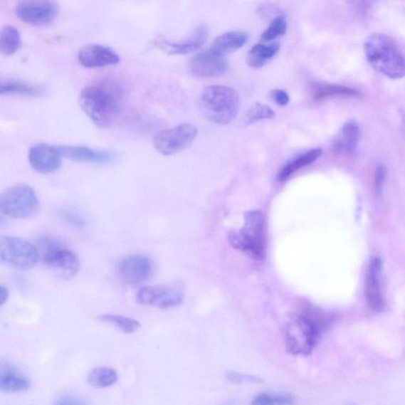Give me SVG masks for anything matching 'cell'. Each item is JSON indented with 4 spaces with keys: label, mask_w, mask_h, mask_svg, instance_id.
<instances>
[{
    "label": "cell",
    "mask_w": 405,
    "mask_h": 405,
    "mask_svg": "<svg viewBox=\"0 0 405 405\" xmlns=\"http://www.w3.org/2000/svg\"><path fill=\"white\" fill-rule=\"evenodd\" d=\"M39 207L36 191L27 184H17L6 189L0 196V211L11 219L31 218L36 214Z\"/></svg>",
    "instance_id": "obj_6"
},
{
    "label": "cell",
    "mask_w": 405,
    "mask_h": 405,
    "mask_svg": "<svg viewBox=\"0 0 405 405\" xmlns=\"http://www.w3.org/2000/svg\"><path fill=\"white\" fill-rule=\"evenodd\" d=\"M367 60L373 68L390 79L405 76V58L394 39L386 34L374 33L364 44Z\"/></svg>",
    "instance_id": "obj_3"
},
{
    "label": "cell",
    "mask_w": 405,
    "mask_h": 405,
    "mask_svg": "<svg viewBox=\"0 0 405 405\" xmlns=\"http://www.w3.org/2000/svg\"><path fill=\"white\" fill-rule=\"evenodd\" d=\"M123 98L122 88L115 81L107 80L83 88L79 102L92 122L100 127H107L117 119Z\"/></svg>",
    "instance_id": "obj_2"
},
{
    "label": "cell",
    "mask_w": 405,
    "mask_h": 405,
    "mask_svg": "<svg viewBox=\"0 0 405 405\" xmlns=\"http://www.w3.org/2000/svg\"><path fill=\"white\" fill-rule=\"evenodd\" d=\"M21 35L16 27L4 26L0 34V49L5 56L15 53L21 46Z\"/></svg>",
    "instance_id": "obj_27"
},
{
    "label": "cell",
    "mask_w": 405,
    "mask_h": 405,
    "mask_svg": "<svg viewBox=\"0 0 405 405\" xmlns=\"http://www.w3.org/2000/svg\"><path fill=\"white\" fill-rule=\"evenodd\" d=\"M383 264L381 258L374 257L369 263L365 278L367 303L372 310L382 312L386 308L382 286Z\"/></svg>",
    "instance_id": "obj_13"
},
{
    "label": "cell",
    "mask_w": 405,
    "mask_h": 405,
    "mask_svg": "<svg viewBox=\"0 0 405 405\" xmlns=\"http://www.w3.org/2000/svg\"><path fill=\"white\" fill-rule=\"evenodd\" d=\"M330 312L305 305L291 315L284 327V343L289 353L310 354L319 343L323 333L333 322Z\"/></svg>",
    "instance_id": "obj_1"
},
{
    "label": "cell",
    "mask_w": 405,
    "mask_h": 405,
    "mask_svg": "<svg viewBox=\"0 0 405 405\" xmlns=\"http://www.w3.org/2000/svg\"><path fill=\"white\" fill-rule=\"evenodd\" d=\"M226 378L233 384H258L262 382L259 377L252 374L239 373L234 371L227 372Z\"/></svg>",
    "instance_id": "obj_32"
},
{
    "label": "cell",
    "mask_w": 405,
    "mask_h": 405,
    "mask_svg": "<svg viewBox=\"0 0 405 405\" xmlns=\"http://www.w3.org/2000/svg\"><path fill=\"white\" fill-rule=\"evenodd\" d=\"M401 130L405 138V112H401Z\"/></svg>",
    "instance_id": "obj_38"
},
{
    "label": "cell",
    "mask_w": 405,
    "mask_h": 405,
    "mask_svg": "<svg viewBox=\"0 0 405 405\" xmlns=\"http://www.w3.org/2000/svg\"><path fill=\"white\" fill-rule=\"evenodd\" d=\"M310 94L316 102L325 100L334 97H357L359 92L354 88L342 86V85L315 83L310 88Z\"/></svg>",
    "instance_id": "obj_23"
},
{
    "label": "cell",
    "mask_w": 405,
    "mask_h": 405,
    "mask_svg": "<svg viewBox=\"0 0 405 405\" xmlns=\"http://www.w3.org/2000/svg\"><path fill=\"white\" fill-rule=\"evenodd\" d=\"M38 258V248L30 241L12 236L0 238V261L5 264L27 269L36 265Z\"/></svg>",
    "instance_id": "obj_7"
},
{
    "label": "cell",
    "mask_w": 405,
    "mask_h": 405,
    "mask_svg": "<svg viewBox=\"0 0 405 405\" xmlns=\"http://www.w3.org/2000/svg\"><path fill=\"white\" fill-rule=\"evenodd\" d=\"M223 405H231V404H223Z\"/></svg>",
    "instance_id": "obj_39"
},
{
    "label": "cell",
    "mask_w": 405,
    "mask_h": 405,
    "mask_svg": "<svg viewBox=\"0 0 405 405\" xmlns=\"http://www.w3.org/2000/svg\"><path fill=\"white\" fill-rule=\"evenodd\" d=\"M386 177V169L383 165L379 166L376 169L374 177V191L376 195L382 193Z\"/></svg>",
    "instance_id": "obj_33"
},
{
    "label": "cell",
    "mask_w": 405,
    "mask_h": 405,
    "mask_svg": "<svg viewBox=\"0 0 405 405\" xmlns=\"http://www.w3.org/2000/svg\"><path fill=\"white\" fill-rule=\"evenodd\" d=\"M90 386L98 389L110 387L117 382L118 374L115 369L99 367L92 369L88 375Z\"/></svg>",
    "instance_id": "obj_26"
},
{
    "label": "cell",
    "mask_w": 405,
    "mask_h": 405,
    "mask_svg": "<svg viewBox=\"0 0 405 405\" xmlns=\"http://www.w3.org/2000/svg\"><path fill=\"white\" fill-rule=\"evenodd\" d=\"M31 387V381L26 376L11 365L2 362L0 367V389L2 392H26Z\"/></svg>",
    "instance_id": "obj_19"
},
{
    "label": "cell",
    "mask_w": 405,
    "mask_h": 405,
    "mask_svg": "<svg viewBox=\"0 0 405 405\" xmlns=\"http://www.w3.org/2000/svg\"><path fill=\"white\" fill-rule=\"evenodd\" d=\"M248 40V34L245 31L227 32L219 35L213 42L211 48L217 53L225 56L243 48Z\"/></svg>",
    "instance_id": "obj_22"
},
{
    "label": "cell",
    "mask_w": 405,
    "mask_h": 405,
    "mask_svg": "<svg viewBox=\"0 0 405 405\" xmlns=\"http://www.w3.org/2000/svg\"><path fill=\"white\" fill-rule=\"evenodd\" d=\"M44 88L18 80H4L0 83L2 95L39 96L45 93Z\"/></svg>",
    "instance_id": "obj_25"
},
{
    "label": "cell",
    "mask_w": 405,
    "mask_h": 405,
    "mask_svg": "<svg viewBox=\"0 0 405 405\" xmlns=\"http://www.w3.org/2000/svg\"><path fill=\"white\" fill-rule=\"evenodd\" d=\"M58 12L59 5L53 1H23L16 9L18 18L33 26L51 23Z\"/></svg>",
    "instance_id": "obj_12"
},
{
    "label": "cell",
    "mask_w": 405,
    "mask_h": 405,
    "mask_svg": "<svg viewBox=\"0 0 405 405\" xmlns=\"http://www.w3.org/2000/svg\"><path fill=\"white\" fill-rule=\"evenodd\" d=\"M322 154V150L321 148H314L295 156V157L288 161L281 167L278 175H277V179L280 182H285L290 176L296 173L298 170L307 167L317 161Z\"/></svg>",
    "instance_id": "obj_21"
},
{
    "label": "cell",
    "mask_w": 405,
    "mask_h": 405,
    "mask_svg": "<svg viewBox=\"0 0 405 405\" xmlns=\"http://www.w3.org/2000/svg\"><path fill=\"white\" fill-rule=\"evenodd\" d=\"M287 20L283 16L275 18L261 34V40L268 42L284 36L287 32Z\"/></svg>",
    "instance_id": "obj_31"
},
{
    "label": "cell",
    "mask_w": 405,
    "mask_h": 405,
    "mask_svg": "<svg viewBox=\"0 0 405 405\" xmlns=\"http://www.w3.org/2000/svg\"><path fill=\"white\" fill-rule=\"evenodd\" d=\"M272 100L280 106H285L290 102V97L286 91L283 90H273L270 93Z\"/></svg>",
    "instance_id": "obj_34"
},
{
    "label": "cell",
    "mask_w": 405,
    "mask_h": 405,
    "mask_svg": "<svg viewBox=\"0 0 405 405\" xmlns=\"http://www.w3.org/2000/svg\"><path fill=\"white\" fill-rule=\"evenodd\" d=\"M209 38L207 26H200L186 40L177 43L163 41L160 44L170 55H186L201 48Z\"/></svg>",
    "instance_id": "obj_18"
},
{
    "label": "cell",
    "mask_w": 405,
    "mask_h": 405,
    "mask_svg": "<svg viewBox=\"0 0 405 405\" xmlns=\"http://www.w3.org/2000/svg\"><path fill=\"white\" fill-rule=\"evenodd\" d=\"M280 46L279 43L257 44L253 46L248 51L246 61L248 66L254 69L264 67L279 53Z\"/></svg>",
    "instance_id": "obj_24"
},
{
    "label": "cell",
    "mask_w": 405,
    "mask_h": 405,
    "mask_svg": "<svg viewBox=\"0 0 405 405\" xmlns=\"http://www.w3.org/2000/svg\"><path fill=\"white\" fill-rule=\"evenodd\" d=\"M189 69L194 75L201 78H215L222 75L227 69L224 56L212 48L205 49L189 61Z\"/></svg>",
    "instance_id": "obj_14"
},
{
    "label": "cell",
    "mask_w": 405,
    "mask_h": 405,
    "mask_svg": "<svg viewBox=\"0 0 405 405\" xmlns=\"http://www.w3.org/2000/svg\"><path fill=\"white\" fill-rule=\"evenodd\" d=\"M58 149L62 157L77 162L103 164L112 162L115 157L110 152L96 150L87 147L59 146Z\"/></svg>",
    "instance_id": "obj_17"
},
{
    "label": "cell",
    "mask_w": 405,
    "mask_h": 405,
    "mask_svg": "<svg viewBox=\"0 0 405 405\" xmlns=\"http://www.w3.org/2000/svg\"><path fill=\"white\" fill-rule=\"evenodd\" d=\"M201 103L205 115L217 125H228L238 115L240 99L238 92L223 85H213L204 89Z\"/></svg>",
    "instance_id": "obj_5"
},
{
    "label": "cell",
    "mask_w": 405,
    "mask_h": 405,
    "mask_svg": "<svg viewBox=\"0 0 405 405\" xmlns=\"http://www.w3.org/2000/svg\"><path fill=\"white\" fill-rule=\"evenodd\" d=\"M197 134L194 125L184 123L159 132L154 138L153 144L160 154L172 155L188 147L195 140Z\"/></svg>",
    "instance_id": "obj_9"
},
{
    "label": "cell",
    "mask_w": 405,
    "mask_h": 405,
    "mask_svg": "<svg viewBox=\"0 0 405 405\" xmlns=\"http://www.w3.org/2000/svg\"><path fill=\"white\" fill-rule=\"evenodd\" d=\"M117 269L122 280L129 285L138 286L150 278L152 262L144 254H132L120 260Z\"/></svg>",
    "instance_id": "obj_11"
},
{
    "label": "cell",
    "mask_w": 405,
    "mask_h": 405,
    "mask_svg": "<svg viewBox=\"0 0 405 405\" xmlns=\"http://www.w3.org/2000/svg\"><path fill=\"white\" fill-rule=\"evenodd\" d=\"M184 297V286L180 281L142 288L137 297L141 305L168 309L181 304Z\"/></svg>",
    "instance_id": "obj_8"
},
{
    "label": "cell",
    "mask_w": 405,
    "mask_h": 405,
    "mask_svg": "<svg viewBox=\"0 0 405 405\" xmlns=\"http://www.w3.org/2000/svg\"><path fill=\"white\" fill-rule=\"evenodd\" d=\"M78 60L88 68L115 65L120 62L119 56L111 48L98 44L83 47L78 53Z\"/></svg>",
    "instance_id": "obj_16"
},
{
    "label": "cell",
    "mask_w": 405,
    "mask_h": 405,
    "mask_svg": "<svg viewBox=\"0 0 405 405\" xmlns=\"http://www.w3.org/2000/svg\"><path fill=\"white\" fill-rule=\"evenodd\" d=\"M53 405H88L83 401L73 395H63L56 399Z\"/></svg>",
    "instance_id": "obj_35"
},
{
    "label": "cell",
    "mask_w": 405,
    "mask_h": 405,
    "mask_svg": "<svg viewBox=\"0 0 405 405\" xmlns=\"http://www.w3.org/2000/svg\"><path fill=\"white\" fill-rule=\"evenodd\" d=\"M99 319H100L101 321L116 325L118 329L127 334L137 332L140 328V323L137 320L130 317L113 314H105L99 317Z\"/></svg>",
    "instance_id": "obj_29"
},
{
    "label": "cell",
    "mask_w": 405,
    "mask_h": 405,
    "mask_svg": "<svg viewBox=\"0 0 405 405\" xmlns=\"http://www.w3.org/2000/svg\"><path fill=\"white\" fill-rule=\"evenodd\" d=\"M231 245L255 260L265 257L267 246L266 221L261 211H251L245 215V224L238 232L230 233Z\"/></svg>",
    "instance_id": "obj_4"
},
{
    "label": "cell",
    "mask_w": 405,
    "mask_h": 405,
    "mask_svg": "<svg viewBox=\"0 0 405 405\" xmlns=\"http://www.w3.org/2000/svg\"><path fill=\"white\" fill-rule=\"evenodd\" d=\"M44 264L63 278L69 279L80 271V261L69 248L56 243L49 244L43 258Z\"/></svg>",
    "instance_id": "obj_10"
},
{
    "label": "cell",
    "mask_w": 405,
    "mask_h": 405,
    "mask_svg": "<svg viewBox=\"0 0 405 405\" xmlns=\"http://www.w3.org/2000/svg\"><path fill=\"white\" fill-rule=\"evenodd\" d=\"M360 139L359 125L353 120L346 122L334 140L332 148L339 154H350L357 147Z\"/></svg>",
    "instance_id": "obj_20"
},
{
    "label": "cell",
    "mask_w": 405,
    "mask_h": 405,
    "mask_svg": "<svg viewBox=\"0 0 405 405\" xmlns=\"http://www.w3.org/2000/svg\"><path fill=\"white\" fill-rule=\"evenodd\" d=\"M28 159L35 172L43 174L56 172L62 164V156L58 147L47 144L33 146L28 155Z\"/></svg>",
    "instance_id": "obj_15"
},
{
    "label": "cell",
    "mask_w": 405,
    "mask_h": 405,
    "mask_svg": "<svg viewBox=\"0 0 405 405\" xmlns=\"http://www.w3.org/2000/svg\"><path fill=\"white\" fill-rule=\"evenodd\" d=\"M63 218H65L68 223L73 224L75 226H83L84 223L82 218L75 214V213L72 211L63 213Z\"/></svg>",
    "instance_id": "obj_36"
},
{
    "label": "cell",
    "mask_w": 405,
    "mask_h": 405,
    "mask_svg": "<svg viewBox=\"0 0 405 405\" xmlns=\"http://www.w3.org/2000/svg\"><path fill=\"white\" fill-rule=\"evenodd\" d=\"M10 298V290L8 288L1 286L0 287V305H4L8 303Z\"/></svg>",
    "instance_id": "obj_37"
},
{
    "label": "cell",
    "mask_w": 405,
    "mask_h": 405,
    "mask_svg": "<svg viewBox=\"0 0 405 405\" xmlns=\"http://www.w3.org/2000/svg\"><path fill=\"white\" fill-rule=\"evenodd\" d=\"M275 117V112L269 106L256 103L246 112L245 122L247 125H250L259 122V120H271Z\"/></svg>",
    "instance_id": "obj_30"
},
{
    "label": "cell",
    "mask_w": 405,
    "mask_h": 405,
    "mask_svg": "<svg viewBox=\"0 0 405 405\" xmlns=\"http://www.w3.org/2000/svg\"><path fill=\"white\" fill-rule=\"evenodd\" d=\"M295 397L285 393L264 392L256 396L251 405H295Z\"/></svg>",
    "instance_id": "obj_28"
}]
</instances>
